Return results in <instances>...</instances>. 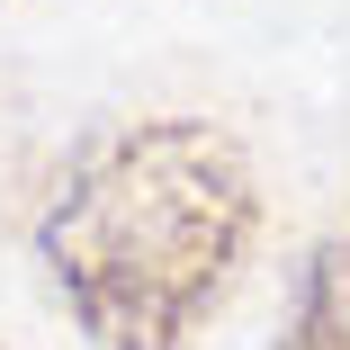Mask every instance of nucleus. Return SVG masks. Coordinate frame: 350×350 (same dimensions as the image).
Segmentation results:
<instances>
[{
	"label": "nucleus",
	"instance_id": "2",
	"mask_svg": "<svg viewBox=\"0 0 350 350\" xmlns=\"http://www.w3.org/2000/svg\"><path fill=\"white\" fill-rule=\"evenodd\" d=\"M278 350H350V252L341 243L306 260V288H297V314H288Z\"/></svg>",
	"mask_w": 350,
	"mask_h": 350
},
{
	"label": "nucleus",
	"instance_id": "1",
	"mask_svg": "<svg viewBox=\"0 0 350 350\" xmlns=\"http://www.w3.org/2000/svg\"><path fill=\"white\" fill-rule=\"evenodd\" d=\"M260 225L252 162L206 117H135L72 162L36 252L99 350H189Z\"/></svg>",
	"mask_w": 350,
	"mask_h": 350
}]
</instances>
